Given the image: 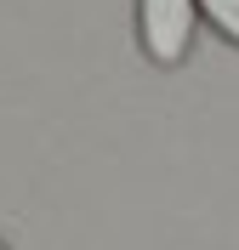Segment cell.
<instances>
[{
    "mask_svg": "<svg viewBox=\"0 0 239 250\" xmlns=\"http://www.w3.org/2000/svg\"><path fill=\"white\" fill-rule=\"evenodd\" d=\"M194 0H137V34H143L148 62L159 68H176V62L194 51Z\"/></svg>",
    "mask_w": 239,
    "mask_h": 250,
    "instance_id": "cell-1",
    "label": "cell"
},
{
    "mask_svg": "<svg viewBox=\"0 0 239 250\" xmlns=\"http://www.w3.org/2000/svg\"><path fill=\"white\" fill-rule=\"evenodd\" d=\"M194 12H205L211 29L222 34V40H234V46H239V0H194Z\"/></svg>",
    "mask_w": 239,
    "mask_h": 250,
    "instance_id": "cell-2",
    "label": "cell"
},
{
    "mask_svg": "<svg viewBox=\"0 0 239 250\" xmlns=\"http://www.w3.org/2000/svg\"><path fill=\"white\" fill-rule=\"evenodd\" d=\"M0 250H6V245H0Z\"/></svg>",
    "mask_w": 239,
    "mask_h": 250,
    "instance_id": "cell-3",
    "label": "cell"
}]
</instances>
